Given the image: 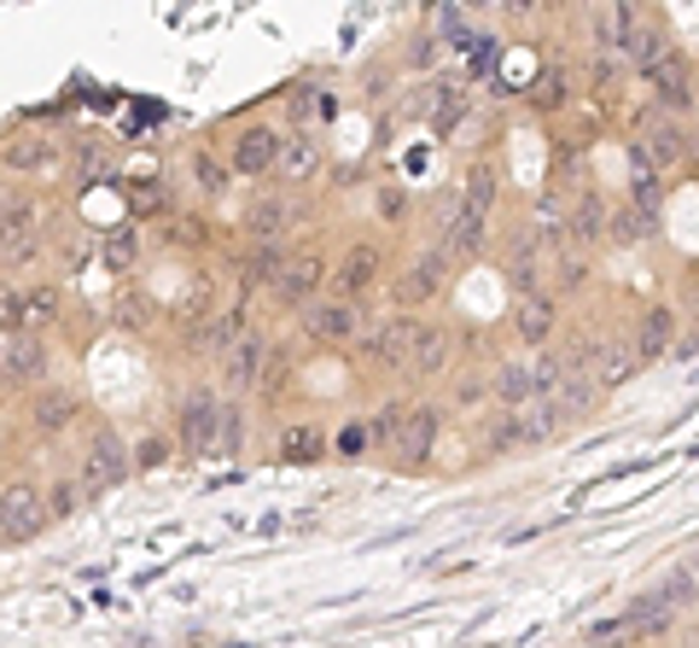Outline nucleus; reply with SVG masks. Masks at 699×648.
Segmentation results:
<instances>
[{
	"instance_id": "f257e3e1",
	"label": "nucleus",
	"mask_w": 699,
	"mask_h": 648,
	"mask_svg": "<svg viewBox=\"0 0 699 648\" xmlns=\"http://www.w3.org/2000/svg\"><path fill=\"white\" fill-rule=\"evenodd\" d=\"M222 421H228V410H222L211 392H193L187 403H181V410H175V433H181V444H187V456L222 450Z\"/></svg>"
},
{
	"instance_id": "f03ea898",
	"label": "nucleus",
	"mask_w": 699,
	"mask_h": 648,
	"mask_svg": "<svg viewBox=\"0 0 699 648\" xmlns=\"http://www.w3.org/2000/svg\"><path fill=\"white\" fill-rule=\"evenodd\" d=\"M122 474H129V450L117 444L111 427H94V433H88V450H82V491H88V497H106Z\"/></svg>"
},
{
	"instance_id": "7ed1b4c3",
	"label": "nucleus",
	"mask_w": 699,
	"mask_h": 648,
	"mask_svg": "<svg viewBox=\"0 0 699 648\" xmlns=\"http://www.w3.org/2000/svg\"><path fill=\"white\" fill-rule=\"evenodd\" d=\"M420 328L426 321H415V316H390V321L362 333V351L374 357L379 369H408V362H415V346H420Z\"/></svg>"
},
{
	"instance_id": "20e7f679",
	"label": "nucleus",
	"mask_w": 699,
	"mask_h": 648,
	"mask_svg": "<svg viewBox=\"0 0 699 648\" xmlns=\"http://www.w3.org/2000/svg\"><path fill=\"white\" fill-rule=\"evenodd\" d=\"M438 415L443 410H408L402 421H397V438H390V456L402 461V468H420L426 461V450H431V438H438Z\"/></svg>"
},
{
	"instance_id": "39448f33",
	"label": "nucleus",
	"mask_w": 699,
	"mask_h": 648,
	"mask_svg": "<svg viewBox=\"0 0 699 648\" xmlns=\"http://www.w3.org/2000/svg\"><path fill=\"white\" fill-rule=\"evenodd\" d=\"M484 211H472L466 199H455V211H449L443 222V252H455V257H478L484 252Z\"/></svg>"
},
{
	"instance_id": "423d86ee",
	"label": "nucleus",
	"mask_w": 699,
	"mask_h": 648,
	"mask_svg": "<svg viewBox=\"0 0 699 648\" xmlns=\"http://www.w3.org/2000/svg\"><path fill=\"white\" fill-rule=\"evenodd\" d=\"M280 135L275 129H245L239 140H234V170L239 176H262V170H275L280 164Z\"/></svg>"
},
{
	"instance_id": "0eeeda50",
	"label": "nucleus",
	"mask_w": 699,
	"mask_h": 648,
	"mask_svg": "<svg viewBox=\"0 0 699 648\" xmlns=\"http://www.w3.org/2000/svg\"><path fill=\"white\" fill-rule=\"evenodd\" d=\"M303 328L315 339H326V346H344V339L362 333V316H356V304H315V310L303 316Z\"/></svg>"
},
{
	"instance_id": "6e6552de",
	"label": "nucleus",
	"mask_w": 699,
	"mask_h": 648,
	"mask_svg": "<svg viewBox=\"0 0 699 648\" xmlns=\"http://www.w3.org/2000/svg\"><path fill=\"white\" fill-rule=\"evenodd\" d=\"M490 397H496L502 410H525V403H537L530 362H496V374H490Z\"/></svg>"
},
{
	"instance_id": "1a4fd4ad",
	"label": "nucleus",
	"mask_w": 699,
	"mask_h": 648,
	"mask_svg": "<svg viewBox=\"0 0 699 648\" xmlns=\"http://www.w3.org/2000/svg\"><path fill=\"white\" fill-rule=\"evenodd\" d=\"M47 374V357L30 333H7V386H35Z\"/></svg>"
},
{
	"instance_id": "9d476101",
	"label": "nucleus",
	"mask_w": 699,
	"mask_h": 648,
	"mask_svg": "<svg viewBox=\"0 0 699 648\" xmlns=\"http://www.w3.org/2000/svg\"><path fill=\"white\" fill-rule=\"evenodd\" d=\"M41 532V497L30 485H7V543H24Z\"/></svg>"
},
{
	"instance_id": "9b49d317",
	"label": "nucleus",
	"mask_w": 699,
	"mask_h": 648,
	"mask_svg": "<svg viewBox=\"0 0 699 648\" xmlns=\"http://www.w3.org/2000/svg\"><path fill=\"white\" fill-rule=\"evenodd\" d=\"M257 369H262V333H245L228 351V362H222V386H234V392L257 386Z\"/></svg>"
},
{
	"instance_id": "f8f14e48",
	"label": "nucleus",
	"mask_w": 699,
	"mask_h": 648,
	"mask_svg": "<svg viewBox=\"0 0 699 648\" xmlns=\"http://www.w3.org/2000/svg\"><path fill=\"white\" fill-rule=\"evenodd\" d=\"M670 619H676V607L665 602V591H659V596H635V602L624 607L630 637H659V631H670Z\"/></svg>"
},
{
	"instance_id": "ddd939ff",
	"label": "nucleus",
	"mask_w": 699,
	"mask_h": 648,
	"mask_svg": "<svg viewBox=\"0 0 699 648\" xmlns=\"http://www.w3.org/2000/svg\"><path fill=\"white\" fill-rule=\"evenodd\" d=\"M438 287H443V252H426L415 269L397 280V304H426Z\"/></svg>"
},
{
	"instance_id": "4468645a",
	"label": "nucleus",
	"mask_w": 699,
	"mask_h": 648,
	"mask_svg": "<svg viewBox=\"0 0 699 648\" xmlns=\"http://www.w3.org/2000/svg\"><path fill=\"white\" fill-rule=\"evenodd\" d=\"M642 147H647V158H653L659 170H670V164H682V158H688L693 140L682 135V124H653V129L642 135Z\"/></svg>"
},
{
	"instance_id": "2eb2a0df",
	"label": "nucleus",
	"mask_w": 699,
	"mask_h": 648,
	"mask_svg": "<svg viewBox=\"0 0 699 648\" xmlns=\"http://www.w3.org/2000/svg\"><path fill=\"white\" fill-rule=\"evenodd\" d=\"M594 392H601V380H594L589 369H566V380H560V386H553V410H560V415H583L589 410V403H594Z\"/></svg>"
},
{
	"instance_id": "dca6fc26",
	"label": "nucleus",
	"mask_w": 699,
	"mask_h": 648,
	"mask_svg": "<svg viewBox=\"0 0 699 648\" xmlns=\"http://www.w3.org/2000/svg\"><path fill=\"white\" fill-rule=\"evenodd\" d=\"M670 333H676V316H670V310H647V316H642V328H635V357H642V362L665 357Z\"/></svg>"
},
{
	"instance_id": "f3484780",
	"label": "nucleus",
	"mask_w": 699,
	"mask_h": 648,
	"mask_svg": "<svg viewBox=\"0 0 699 648\" xmlns=\"http://www.w3.org/2000/svg\"><path fill=\"white\" fill-rule=\"evenodd\" d=\"M315 287H321V257H292L286 263V275H280V298L286 304L315 298Z\"/></svg>"
},
{
	"instance_id": "a211bd4d",
	"label": "nucleus",
	"mask_w": 699,
	"mask_h": 648,
	"mask_svg": "<svg viewBox=\"0 0 699 648\" xmlns=\"http://www.w3.org/2000/svg\"><path fill=\"white\" fill-rule=\"evenodd\" d=\"M71 421H76V397H71L65 386H53V392L35 397V427H41V433H65Z\"/></svg>"
},
{
	"instance_id": "6ab92c4d",
	"label": "nucleus",
	"mask_w": 699,
	"mask_h": 648,
	"mask_svg": "<svg viewBox=\"0 0 699 648\" xmlns=\"http://www.w3.org/2000/svg\"><path fill=\"white\" fill-rule=\"evenodd\" d=\"M647 76H653V83H659V99H665L670 111H688V106H693V83H688L682 59H676V65L665 59V65H659V71H647Z\"/></svg>"
},
{
	"instance_id": "aec40b11",
	"label": "nucleus",
	"mask_w": 699,
	"mask_h": 648,
	"mask_svg": "<svg viewBox=\"0 0 699 648\" xmlns=\"http://www.w3.org/2000/svg\"><path fill=\"white\" fill-rule=\"evenodd\" d=\"M7 164L12 170H53V147L41 135H12L7 140Z\"/></svg>"
},
{
	"instance_id": "412c9836",
	"label": "nucleus",
	"mask_w": 699,
	"mask_h": 648,
	"mask_svg": "<svg viewBox=\"0 0 699 648\" xmlns=\"http://www.w3.org/2000/svg\"><path fill=\"white\" fill-rule=\"evenodd\" d=\"M415 374H443L449 369V333L443 328H420V346H415Z\"/></svg>"
},
{
	"instance_id": "4be33fe9",
	"label": "nucleus",
	"mask_w": 699,
	"mask_h": 648,
	"mask_svg": "<svg viewBox=\"0 0 699 648\" xmlns=\"http://www.w3.org/2000/svg\"><path fill=\"white\" fill-rule=\"evenodd\" d=\"M280 222H286V205H280V199H251V211H245V229L257 234V246H275V240H280Z\"/></svg>"
},
{
	"instance_id": "5701e85b",
	"label": "nucleus",
	"mask_w": 699,
	"mask_h": 648,
	"mask_svg": "<svg viewBox=\"0 0 699 648\" xmlns=\"http://www.w3.org/2000/svg\"><path fill=\"white\" fill-rule=\"evenodd\" d=\"M374 269H379V252L374 246H356L344 257V269H338V293H344V304H350V293H362L367 280H374Z\"/></svg>"
},
{
	"instance_id": "b1692460",
	"label": "nucleus",
	"mask_w": 699,
	"mask_h": 648,
	"mask_svg": "<svg viewBox=\"0 0 699 648\" xmlns=\"http://www.w3.org/2000/svg\"><path fill=\"white\" fill-rule=\"evenodd\" d=\"M513 321H519V333L530 339V346H542V339L553 333V304L548 298H525L519 310H513Z\"/></svg>"
},
{
	"instance_id": "393cba45",
	"label": "nucleus",
	"mask_w": 699,
	"mask_h": 648,
	"mask_svg": "<svg viewBox=\"0 0 699 648\" xmlns=\"http://www.w3.org/2000/svg\"><path fill=\"white\" fill-rule=\"evenodd\" d=\"M606 222H612L606 199H601V193H583V205L571 211V234H578V240H601V234H606Z\"/></svg>"
},
{
	"instance_id": "a878e982",
	"label": "nucleus",
	"mask_w": 699,
	"mask_h": 648,
	"mask_svg": "<svg viewBox=\"0 0 699 648\" xmlns=\"http://www.w3.org/2000/svg\"><path fill=\"white\" fill-rule=\"evenodd\" d=\"M280 275H286L280 246H257L251 263H245V287H280Z\"/></svg>"
},
{
	"instance_id": "bb28decb",
	"label": "nucleus",
	"mask_w": 699,
	"mask_h": 648,
	"mask_svg": "<svg viewBox=\"0 0 699 648\" xmlns=\"http://www.w3.org/2000/svg\"><path fill=\"white\" fill-rule=\"evenodd\" d=\"M594 362H601L594 380H601V386H619L624 374H635V362H642V357H635L630 346H601V351H594Z\"/></svg>"
},
{
	"instance_id": "cd10ccee",
	"label": "nucleus",
	"mask_w": 699,
	"mask_h": 648,
	"mask_svg": "<svg viewBox=\"0 0 699 648\" xmlns=\"http://www.w3.org/2000/svg\"><path fill=\"white\" fill-rule=\"evenodd\" d=\"M484 444H490V456H507L513 444H519V410L490 415V421H484Z\"/></svg>"
},
{
	"instance_id": "c85d7f7f",
	"label": "nucleus",
	"mask_w": 699,
	"mask_h": 648,
	"mask_svg": "<svg viewBox=\"0 0 699 648\" xmlns=\"http://www.w3.org/2000/svg\"><path fill=\"white\" fill-rule=\"evenodd\" d=\"M280 164H286V176H292V181H303V176H315V164H321L315 140H303V135H292V147H286V152H280Z\"/></svg>"
},
{
	"instance_id": "c756f323",
	"label": "nucleus",
	"mask_w": 699,
	"mask_h": 648,
	"mask_svg": "<svg viewBox=\"0 0 699 648\" xmlns=\"http://www.w3.org/2000/svg\"><path fill=\"white\" fill-rule=\"evenodd\" d=\"M490 199H496V170H490V164H472V170H466V205L490 216Z\"/></svg>"
},
{
	"instance_id": "7c9ffc66",
	"label": "nucleus",
	"mask_w": 699,
	"mask_h": 648,
	"mask_svg": "<svg viewBox=\"0 0 699 648\" xmlns=\"http://www.w3.org/2000/svg\"><path fill=\"white\" fill-rule=\"evenodd\" d=\"M53 316H58V293L53 287H30L24 293V328H47Z\"/></svg>"
},
{
	"instance_id": "2f4dec72",
	"label": "nucleus",
	"mask_w": 699,
	"mask_h": 648,
	"mask_svg": "<svg viewBox=\"0 0 699 648\" xmlns=\"http://www.w3.org/2000/svg\"><path fill=\"white\" fill-rule=\"evenodd\" d=\"M693 596H699V566H676V573L665 578V602L670 607H693Z\"/></svg>"
},
{
	"instance_id": "473e14b6",
	"label": "nucleus",
	"mask_w": 699,
	"mask_h": 648,
	"mask_svg": "<svg viewBox=\"0 0 699 648\" xmlns=\"http://www.w3.org/2000/svg\"><path fill=\"white\" fill-rule=\"evenodd\" d=\"M530 99H537V111L566 106V71H542L537 83H530Z\"/></svg>"
},
{
	"instance_id": "72a5a7b5",
	"label": "nucleus",
	"mask_w": 699,
	"mask_h": 648,
	"mask_svg": "<svg viewBox=\"0 0 699 648\" xmlns=\"http://www.w3.org/2000/svg\"><path fill=\"white\" fill-rule=\"evenodd\" d=\"M321 456V433L303 427V433H286V461H315Z\"/></svg>"
},
{
	"instance_id": "f704fd0d",
	"label": "nucleus",
	"mask_w": 699,
	"mask_h": 648,
	"mask_svg": "<svg viewBox=\"0 0 699 648\" xmlns=\"http://www.w3.org/2000/svg\"><path fill=\"white\" fill-rule=\"evenodd\" d=\"M193 170H198V188H204V193H211V199H216L222 188H228V176H222V164H216V158H198V164H193Z\"/></svg>"
},
{
	"instance_id": "c9c22d12",
	"label": "nucleus",
	"mask_w": 699,
	"mask_h": 648,
	"mask_svg": "<svg viewBox=\"0 0 699 648\" xmlns=\"http://www.w3.org/2000/svg\"><path fill=\"white\" fill-rule=\"evenodd\" d=\"M106 263H111V269L122 275V269H129V263H135V234H117L111 240V246H106Z\"/></svg>"
},
{
	"instance_id": "e433bc0d",
	"label": "nucleus",
	"mask_w": 699,
	"mask_h": 648,
	"mask_svg": "<svg viewBox=\"0 0 699 648\" xmlns=\"http://www.w3.org/2000/svg\"><path fill=\"white\" fill-rule=\"evenodd\" d=\"M117 316H122V328H147V304H140V298H122Z\"/></svg>"
},
{
	"instance_id": "4c0bfd02",
	"label": "nucleus",
	"mask_w": 699,
	"mask_h": 648,
	"mask_svg": "<svg viewBox=\"0 0 699 648\" xmlns=\"http://www.w3.org/2000/svg\"><path fill=\"white\" fill-rule=\"evenodd\" d=\"M158 461H170V444H163V438H147V444H140V468H158Z\"/></svg>"
},
{
	"instance_id": "58836bf2",
	"label": "nucleus",
	"mask_w": 699,
	"mask_h": 648,
	"mask_svg": "<svg viewBox=\"0 0 699 648\" xmlns=\"http://www.w3.org/2000/svg\"><path fill=\"white\" fill-rule=\"evenodd\" d=\"M402 211H408L402 188H379V216H402Z\"/></svg>"
},
{
	"instance_id": "ea45409f",
	"label": "nucleus",
	"mask_w": 699,
	"mask_h": 648,
	"mask_svg": "<svg viewBox=\"0 0 699 648\" xmlns=\"http://www.w3.org/2000/svg\"><path fill=\"white\" fill-rule=\"evenodd\" d=\"M222 450H239V410H228V421H222Z\"/></svg>"
},
{
	"instance_id": "a19ab883",
	"label": "nucleus",
	"mask_w": 699,
	"mask_h": 648,
	"mask_svg": "<svg viewBox=\"0 0 699 648\" xmlns=\"http://www.w3.org/2000/svg\"><path fill=\"white\" fill-rule=\"evenodd\" d=\"M53 514H76V491H71V485H58V491H53Z\"/></svg>"
}]
</instances>
